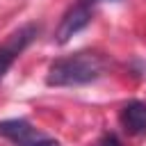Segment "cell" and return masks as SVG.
<instances>
[{"label": "cell", "instance_id": "cell-2", "mask_svg": "<svg viewBox=\"0 0 146 146\" xmlns=\"http://www.w3.org/2000/svg\"><path fill=\"white\" fill-rule=\"evenodd\" d=\"M0 135L11 139L16 146H59V141L41 130H36L25 119H5L0 121Z\"/></svg>", "mask_w": 146, "mask_h": 146}, {"label": "cell", "instance_id": "cell-1", "mask_svg": "<svg viewBox=\"0 0 146 146\" xmlns=\"http://www.w3.org/2000/svg\"><path fill=\"white\" fill-rule=\"evenodd\" d=\"M105 71V59L96 52H75L59 57L50 64L46 84L48 87H82L98 80Z\"/></svg>", "mask_w": 146, "mask_h": 146}, {"label": "cell", "instance_id": "cell-4", "mask_svg": "<svg viewBox=\"0 0 146 146\" xmlns=\"http://www.w3.org/2000/svg\"><path fill=\"white\" fill-rule=\"evenodd\" d=\"M91 7L87 5V2H75L73 7H68L66 9V14L62 16V21H59V25H57V30H55V41L59 43V46H64L66 41H71V36H75L78 32H82L89 23H91Z\"/></svg>", "mask_w": 146, "mask_h": 146}, {"label": "cell", "instance_id": "cell-6", "mask_svg": "<svg viewBox=\"0 0 146 146\" xmlns=\"http://www.w3.org/2000/svg\"><path fill=\"white\" fill-rule=\"evenodd\" d=\"M98 146H121V141H119V137L116 135H105L103 139H100V144Z\"/></svg>", "mask_w": 146, "mask_h": 146}, {"label": "cell", "instance_id": "cell-5", "mask_svg": "<svg viewBox=\"0 0 146 146\" xmlns=\"http://www.w3.org/2000/svg\"><path fill=\"white\" fill-rule=\"evenodd\" d=\"M119 121L128 135H144L146 132V103L144 100H130L121 107Z\"/></svg>", "mask_w": 146, "mask_h": 146}, {"label": "cell", "instance_id": "cell-7", "mask_svg": "<svg viewBox=\"0 0 146 146\" xmlns=\"http://www.w3.org/2000/svg\"><path fill=\"white\" fill-rule=\"evenodd\" d=\"M80 2H87L89 7H94V5H98V2H114V0H80Z\"/></svg>", "mask_w": 146, "mask_h": 146}, {"label": "cell", "instance_id": "cell-3", "mask_svg": "<svg viewBox=\"0 0 146 146\" xmlns=\"http://www.w3.org/2000/svg\"><path fill=\"white\" fill-rule=\"evenodd\" d=\"M36 34H39V25L36 23H25L18 30H14L0 43V80L7 75V71L11 68V64L21 57V52L36 39Z\"/></svg>", "mask_w": 146, "mask_h": 146}]
</instances>
